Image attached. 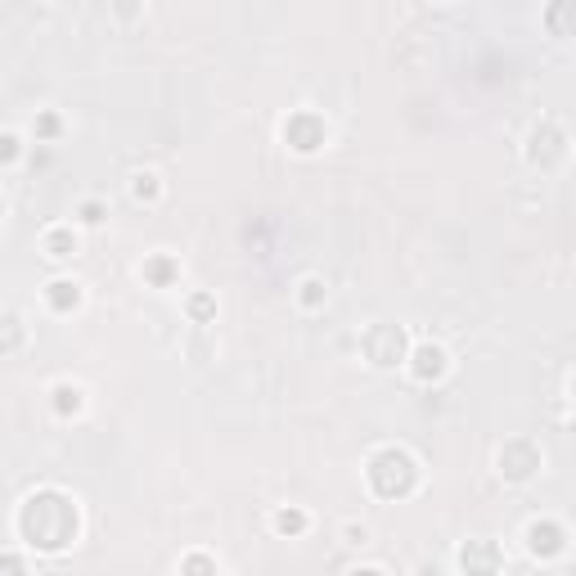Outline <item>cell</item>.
Instances as JSON below:
<instances>
[{"label":"cell","instance_id":"obj_15","mask_svg":"<svg viewBox=\"0 0 576 576\" xmlns=\"http://www.w3.org/2000/svg\"><path fill=\"white\" fill-rule=\"evenodd\" d=\"M176 275H180V266L171 257H149V261H144V279H149V284H158V288H167Z\"/></svg>","mask_w":576,"mask_h":576},{"label":"cell","instance_id":"obj_18","mask_svg":"<svg viewBox=\"0 0 576 576\" xmlns=\"http://www.w3.org/2000/svg\"><path fill=\"white\" fill-rule=\"evenodd\" d=\"M131 194L140 198V203H153V198L162 194V185H158V176H153V171H140V176L131 180Z\"/></svg>","mask_w":576,"mask_h":576},{"label":"cell","instance_id":"obj_9","mask_svg":"<svg viewBox=\"0 0 576 576\" xmlns=\"http://www.w3.org/2000/svg\"><path fill=\"white\" fill-rule=\"evenodd\" d=\"M500 549L491 545V540H468L464 549H459V567L464 572H500Z\"/></svg>","mask_w":576,"mask_h":576},{"label":"cell","instance_id":"obj_17","mask_svg":"<svg viewBox=\"0 0 576 576\" xmlns=\"http://www.w3.org/2000/svg\"><path fill=\"white\" fill-rule=\"evenodd\" d=\"M324 297H329V288H324V279H302V293H297V302L306 306V311H315V306H324Z\"/></svg>","mask_w":576,"mask_h":576},{"label":"cell","instance_id":"obj_13","mask_svg":"<svg viewBox=\"0 0 576 576\" xmlns=\"http://www.w3.org/2000/svg\"><path fill=\"white\" fill-rule=\"evenodd\" d=\"M54 410H59L63 419L81 414V410H86V392H81L77 383H59V387H54Z\"/></svg>","mask_w":576,"mask_h":576},{"label":"cell","instance_id":"obj_16","mask_svg":"<svg viewBox=\"0 0 576 576\" xmlns=\"http://www.w3.org/2000/svg\"><path fill=\"white\" fill-rule=\"evenodd\" d=\"M275 531H279V536H302V531H306V513L302 509H279L275 513Z\"/></svg>","mask_w":576,"mask_h":576},{"label":"cell","instance_id":"obj_8","mask_svg":"<svg viewBox=\"0 0 576 576\" xmlns=\"http://www.w3.org/2000/svg\"><path fill=\"white\" fill-rule=\"evenodd\" d=\"M405 360H410V374L419 378V383H437V378L450 374V356H446V347H437V342H419V347H410Z\"/></svg>","mask_w":576,"mask_h":576},{"label":"cell","instance_id":"obj_19","mask_svg":"<svg viewBox=\"0 0 576 576\" xmlns=\"http://www.w3.org/2000/svg\"><path fill=\"white\" fill-rule=\"evenodd\" d=\"M23 158V140H18L14 131H0V167H9V162Z\"/></svg>","mask_w":576,"mask_h":576},{"label":"cell","instance_id":"obj_23","mask_svg":"<svg viewBox=\"0 0 576 576\" xmlns=\"http://www.w3.org/2000/svg\"><path fill=\"white\" fill-rule=\"evenodd\" d=\"M27 558H18V554H0V572H27Z\"/></svg>","mask_w":576,"mask_h":576},{"label":"cell","instance_id":"obj_1","mask_svg":"<svg viewBox=\"0 0 576 576\" xmlns=\"http://www.w3.org/2000/svg\"><path fill=\"white\" fill-rule=\"evenodd\" d=\"M77 531H81L77 504H72V495L54 491V486L32 491L23 500V509H18V536H23L32 549H41V554L68 549L72 540H77Z\"/></svg>","mask_w":576,"mask_h":576},{"label":"cell","instance_id":"obj_12","mask_svg":"<svg viewBox=\"0 0 576 576\" xmlns=\"http://www.w3.org/2000/svg\"><path fill=\"white\" fill-rule=\"evenodd\" d=\"M72 252H77V234H72L68 225H54V230H45V257L68 261Z\"/></svg>","mask_w":576,"mask_h":576},{"label":"cell","instance_id":"obj_22","mask_svg":"<svg viewBox=\"0 0 576 576\" xmlns=\"http://www.w3.org/2000/svg\"><path fill=\"white\" fill-rule=\"evenodd\" d=\"M180 572H216V563L203 554H189V558H180Z\"/></svg>","mask_w":576,"mask_h":576},{"label":"cell","instance_id":"obj_24","mask_svg":"<svg viewBox=\"0 0 576 576\" xmlns=\"http://www.w3.org/2000/svg\"><path fill=\"white\" fill-rule=\"evenodd\" d=\"M36 131H41L45 140H54V135H59V117H54V113H45L41 122H36Z\"/></svg>","mask_w":576,"mask_h":576},{"label":"cell","instance_id":"obj_10","mask_svg":"<svg viewBox=\"0 0 576 576\" xmlns=\"http://www.w3.org/2000/svg\"><path fill=\"white\" fill-rule=\"evenodd\" d=\"M45 302H50V311H59V315L77 311V306H81V284H77V279H50V284H45Z\"/></svg>","mask_w":576,"mask_h":576},{"label":"cell","instance_id":"obj_6","mask_svg":"<svg viewBox=\"0 0 576 576\" xmlns=\"http://www.w3.org/2000/svg\"><path fill=\"white\" fill-rule=\"evenodd\" d=\"M324 140H329V126H324V117L311 113V108H302V113H293L284 122V144L293 153H315V149H324Z\"/></svg>","mask_w":576,"mask_h":576},{"label":"cell","instance_id":"obj_11","mask_svg":"<svg viewBox=\"0 0 576 576\" xmlns=\"http://www.w3.org/2000/svg\"><path fill=\"white\" fill-rule=\"evenodd\" d=\"M27 342V324L18 311H0V356H14Z\"/></svg>","mask_w":576,"mask_h":576},{"label":"cell","instance_id":"obj_20","mask_svg":"<svg viewBox=\"0 0 576 576\" xmlns=\"http://www.w3.org/2000/svg\"><path fill=\"white\" fill-rule=\"evenodd\" d=\"M77 216H81V221H86V225H104L108 207H104V203H99V198H86V203H81V207H77Z\"/></svg>","mask_w":576,"mask_h":576},{"label":"cell","instance_id":"obj_21","mask_svg":"<svg viewBox=\"0 0 576 576\" xmlns=\"http://www.w3.org/2000/svg\"><path fill=\"white\" fill-rule=\"evenodd\" d=\"M212 311H216V302H212V297H207V293H194V297H189V315H194L198 324H203V320H212Z\"/></svg>","mask_w":576,"mask_h":576},{"label":"cell","instance_id":"obj_25","mask_svg":"<svg viewBox=\"0 0 576 576\" xmlns=\"http://www.w3.org/2000/svg\"><path fill=\"white\" fill-rule=\"evenodd\" d=\"M347 545H365V527H347Z\"/></svg>","mask_w":576,"mask_h":576},{"label":"cell","instance_id":"obj_4","mask_svg":"<svg viewBox=\"0 0 576 576\" xmlns=\"http://www.w3.org/2000/svg\"><path fill=\"white\" fill-rule=\"evenodd\" d=\"M563 158H567V131L554 122V117H540V122L531 126V135H527V162L540 167V171H549Z\"/></svg>","mask_w":576,"mask_h":576},{"label":"cell","instance_id":"obj_26","mask_svg":"<svg viewBox=\"0 0 576 576\" xmlns=\"http://www.w3.org/2000/svg\"><path fill=\"white\" fill-rule=\"evenodd\" d=\"M0 216H5V203H0Z\"/></svg>","mask_w":576,"mask_h":576},{"label":"cell","instance_id":"obj_2","mask_svg":"<svg viewBox=\"0 0 576 576\" xmlns=\"http://www.w3.org/2000/svg\"><path fill=\"white\" fill-rule=\"evenodd\" d=\"M369 486H374L378 500H405V495L419 486V464H414V455L401 446H383L374 459H369Z\"/></svg>","mask_w":576,"mask_h":576},{"label":"cell","instance_id":"obj_5","mask_svg":"<svg viewBox=\"0 0 576 576\" xmlns=\"http://www.w3.org/2000/svg\"><path fill=\"white\" fill-rule=\"evenodd\" d=\"M545 464V455H540V446L531 437H513L500 446V473L504 482H527V477H536V468Z\"/></svg>","mask_w":576,"mask_h":576},{"label":"cell","instance_id":"obj_14","mask_svg":"<svg viewBox=\"0 0 576 576\" xmlns=\"http://www.w3.org/2000/svg\"><path fill=\"white\" fill-rule=\"evenodd\" d=\"M572 5H576V0H554V5H549L545 27L554 36H572Z\"/></svg>","mask_w":576,"mask_h":576},{"label":"cell","instance_id":"obj_7","mask_svg":"<svg viewBox=\"0 0 576 576\" xmlns=\"http://www.w3.org/2000/svg\"><path fill=\"white\" fill-rule=\"evenodd\" d=\"M563 549H567V531H563V522L540 518V522H531V527H527V554H531V558L549 563V558H558Z\"/></svg>","mask_w":576,"mask_h":576},{"label":"cell","instance_id":"obj_3","mask_svg":"<svg viewBox=\"0 0 576 576\" xmlns=\"http://www.w3.org/2000/svg\"><path fill=\"white\" fill-rule=\"evenodd\" d=\"M360 351H365V360L374 369H396L405 360V351H410V338H405L401 324H374L360 338Z\"/></svg>","mask_w":576,"mask_h":576}]
</instances>
